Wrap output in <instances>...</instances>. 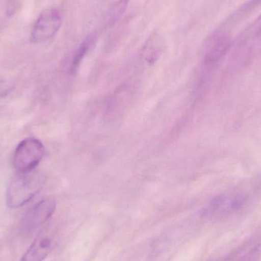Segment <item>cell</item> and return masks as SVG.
<instances>
[{
    "label": "cell",
    "instance_id": "cell-1",
    "mask_svg": "<svg viewBox=\"0 0 261 261\" xmlns=\"http://www.w3.org/2000/svg\"><path fill=\"white\" fill-rule=\"evenodd\" d=\"M44 184V176L35 170L17 173L6 189V205L10 208L23 206L41 191Z\"/></svg>",
    "mask_w": 261,
    "mask_h": 261
},
{
    "label": "cell",
    "instance_id": "cell-2",
    "mask_svg": "<svg viewBox=\"0 0 261 261\" xmlns=\"http://www.w3.org/2000/svg\"><path fill=\"white\" fill-rule=\"evenodd\" d=\"M45 147L40 140L28 138L18 144L14 152L12 163L17 173L35 170L44 158Z\"/></svg>",
    "mask_w": 261,
    "mask_h": 261
},
{
    "label": "cell",
    "instance_id": "cell-3",
    "mask_svg": "<svg viewBox=\"0 0 261 261\" xmlns=\"http://www.w3.org/2000/svg\"><path fill=\"white\" fill-rule=\"evenodd\" d=\"M56 210V202L53 198H46L34 205L23 216L19 224L21 237L32 236L38 228L45 225Z\"/></svg>",
    "mask_w": 261,
    "mask_h": 261
},
{
    "label": "cell",
    "instance_id": "cell-4",
    "mask_svg": "<svg viewBox=\"0 0 261 261\" xmlns=\"http://www.w3.org/2000/svg\"><path fill=\"white\" fill-rule=\"evenodd\" d=\"M249 200V196L243 192L220 195L210 202L205 213L215 217L231 216L244 210Z\"/></svg>",
    "mask_w": 261,
    "mask_h": 261
},
{
    "label": "cell",
    "instance_id": "cell-5",
    "mask_svg": "<svg viewBox=\"0 0 261 261\" xmlns=\"http://www.w3.org/2000/svg\"><path fill=\"white\" fill-rule=\"evenodd\" d=\"M62 23L61 14L55 8H47L41 12L34 23L31 33L32 43H43L55 36Z\"/></svg>",
    "mask_w": 261,
    "mask_h": 261
},
{
    "label": "cell",
    "instance_id": "cell-6",
    "mask_svg": "<svg viewBox=\"0 0 261 261\" xmlns=\"http://www.w3.org/2000/svg\"><path fill=\"white\" fill-rule=\"evenodd\" d=\"M55 230L47 228L41 229L35 240L20 261H43L46 258L53 245Z\"/></svg>",
    "mask_w": 261,
    "mask_h": 261
},
{
    "label": "cell",
    "instance_id": "cell-7",
    "mask_svg": "<svg viewBox=\"0 0 261 261\" xmlns=\"http://www.w3.org/2000/svg\"><path fill=\"white\" fill-rule=\"evenodd\" d=\"M231 40L225 34H219L212 37L205 46L204 64L213 67L219 64L229 52Z\"/></svg>",
    "mask_w": 261,
    "mask_h": 261
},
{
    "label": "cell",
    "instance_id": "cell-8",
    "mask_svg": "<svg viewBox=\"0 0 261 261\" xmlns=\"http://www.w3.org/2000/svg\"><path fill=\"white\" fill-rule=\"evenodd\" d=\"M164 50V41L161 35L153 33L147 38L141 49V57L149 64H154Z\"/></svg>",
    "mask_w": 261,
    "mask_h": 261
},
{
    "label": "cell",
    "instance_id": "cell-9",
    "mask_svg": "<svg viewBox=\"0 0 261 261\" xmlns=\"http://www.w3.org/2000/svg\"><path fill=\"white\" fill-rule=\"evenodd\" d=\"M95 41H96V38H95L94 35H90L85 38L82 44L80 45L79 48L76 50V54L73 57V61H72L70 69H71V71L73 73H76L81 63L83 62L87 54L94 45Z\"/></svg>",
    "mask_w": 261,
    "mask_h": 261
},
{
    "label": "cell",
    "instance_id": "cell-10",
    "mask_svg": "<svg viewBox=\"0 0 261 261\" xmlns=\"http://www.w3.org/2000/svg\"><path fill=\"white\" fill-rule=\"evenodd\" d=\"M129 0H118L109 9L105 18V24L107 27L113 25L117 22L128 7Z\"/></svg>",
    "mask_w": 261,
    "mask_h": 261
},
{
    "label": "cell",
    "instance_id": "cell-11",
    "mask_svg": "<svg viewBox=\"0 0 261 261\" xmlns=\"http://www.w3.org/2000/svg\"><path fill=\"white\" fill-rule=\"evenodd\" d=\"M251 38L257 41H261V14L258 18L251 24L249 29Z\"/></svg>",
    "mask_w": 261,
    "mask_h": 261
},
{
    "label": "cell",
    "instance_id": "cell-12",
    "mask_svg": "<svg viewBox=\"0 0 261 261\" xmlns=\"http://www.w3.org/2000/svg\"><path fill=\"white\" fill-rule=\"evenodd\" d=\"M14 87L15 86L9 81L0 79V99L8 96L13 90Z\"/></svg>",
    "mask_w": 261,
    "mask_h": 261
},
{
    "label": "cell",
    "instance_id": "cell-13",
    "mask_svg": "<svg viewBox=\"0 0 261 261\" xmlns=\"http://www.w3.org/2000/svg\"><path fill=\"white\" fill-rule=\"evenodd\" d=\"M261 0H248L245 5L241 7L239 13L245 14L251 12L253 9H255L259 4H260Z\"/></svg>",
    "mask_w": 261,
    "mask_h": 261
},
{
    "label": "cell",
    "instance_id": "cell-14",
    "mask_svg": "<svg viewBox=\"0 0 261 261\" xmlns=\"http://www.w3.org/2000/svg\"><path fill=\"white\" fill-rule=\"evenodd\" d=\"M258 260V254L256 249L252 250L248 253L242 255V257L237 261H257Z\"/></svg>",
    "mask_w": 261,
    "mask_h": 261
}]
</instances>
